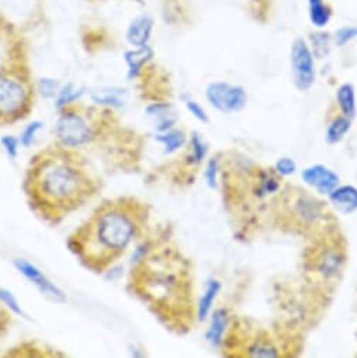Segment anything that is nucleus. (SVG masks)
I'll return each instance as SVG.
<instances>
[{"instance_id":"nucleus-13","label":"nucleus","mask_w":357,"mask_h":358,"mask_svg":"<svg viewBox=\"0 0 357 358\" xmlns=\"http://www.w3.org/2000/svg\"><path fill=\"white\" fill-rule=\"evenodd\" d=\"M328 199L340 214L350 215L357 211V187L354 186H337Z\"/></svg>"},{"instance_id":"nucleus-9","label":"nucleus","mask_w":357,"mask_h":358,"mask_svg":"<svg viewBox=\"0 0 357 358\" xmlns=\"http://www.w3.org/2000/svg\"><path fill=\"white\" fill-rule=\"evenodd\" d=\"M301 178L307 186L322 196H329L340 182L339 176L332 169L321 163L305 167L301 173Z\"/></svg>"},{"instance_id":"nucleus-31","label":"nucleus","mask_w":357,"mask_h":358,"mask_svg":"<svg viewBox=\"0 0 357 358\" xmlns=\"http://www.w3.org/2000/svg\"><path fill=\"white\" fill-rule=\"evenodd\" d=\"M0 143H2V148L5 149L6 155L10 159H18L19 156V149H20V139H18L13 135H5L0 139Z\"/></svg>"},{"instance_id":"nucleus-33","label":"nucleus","mask_w":357,"mask_h":358,"mask_svg":"<svg viewBox=\"0 0 357 358\" xmlns=\"http://www.w3.org/2000/svg\"><path fill=\"white\" fill-rule=\"evenodd\" d=\"M12 312L0 302V338L5 337L12 326Z\"/></svg>"},{"instance_id":"nucleus-25","label":"nucleus","mask_w":357,"mask_h":358,"mask_svg":"<svg viewBox=\"0 0 357 358\" xmlns=\"http://www.w3.org/2000/svg\"><path fill=\"white\" fill-rule=\"evenodd\" d=\"M0 302H2L13 315H16V316L24 315L23 308H22L20 302L18 301V298L15 296V294L2 285H0Z\"/></svg>"},{"instance_id":"nucleus-6","label":"nucleus","mask_w":357,"mask_h":358,"mask_svg":"<svg viewBox=\"0 0 357 358\" xmlns=\"http://www.w3.org/2000/svg\"><path fill=\"white\" fill-rule=\"evenodd\" d=\"M209 103L223 114L242 111L248 104V93L242 86L228 82H211L206 89Z\"/></svg>"},{"instance_id":"nucleus-5","label":"nucleus","mask_w":357,"mask_h":358,"mask_svg":"<svg viewBox=\"0 0 357 358\" xmlns=\"http://www.w3.org/2000/svg\"><path fill=\"white\" fill-rule=\"evenodd\" d=\"M30 69L24 37L12 22L0 15V83Z\"/></svg>"},{"instance_id":"nucleus-29","label":"nucleus","mask_w":357,"mask_h":358,"mask_svg":"<svg viewBox=\"0 0 357 358\" xmlns=\"http://www.w3.org/2000/svg\"><path fill=\"white\" fill-rule=\"evenodd\" d=\"M356 38H357V27H351V26L339 29L333 36V41L337 47H343Z\"/></svg>"},{"instance_id":"nucleus-26","label":"nucleus","mask_w":357,"mask_h":358,"mask_svg":"<svg viewBox=\"0 0 357 358\" xmlns=\"http://www.w3.org/2000/svg\"><path fill=\"white\" fill-rule=\"evenodd\" d=\"M61 82L57 79H50V78H44L40 79L38 83L36 85L37 92L44 97V99H55L59 89H61Z\"/></svg>"},{"instance_id":"nucleus-16","label":"nucleus","mask_w":357,"mask_h":358,"mask_svg":"<svg viewBox=\"0 0 357 358\" xmlns=\"http://www.w3.org/2000/svg\"><path fill=\"white\" fill-rule=\"evenodd\" d=\"M221 282L217 278H210L206 282V288L204 292L197 303V309H196V316L199 319V322H206L209 319V316L213 312V305L218 296V294L221 292Z\"/></svg>"},{"instance_id":"nucleus-4","label":"nucleus","mask_w":357,"mask_h":358,"mask_svg":"<svg viewBox=\"0 0 357 358\" xmlns=\"http://www.w3.org/2000/svg\"><path fill=\"white\" fill-rule=\"evenodd\" d=\"M58 111L54 127L55 143L68 149L88 146L117 125L113 108L97 104L85 106L76 101Z\"/></svg>"},{"instance_id":"nucleus-11","label":"nucleus","mask_w":357,"mask_h":358,"mask_svg":"<svg viewBox=\"0 0 357 358\" xmlns=\"http://www.w3.org/2000/svg\"><path fill=\"white\" fill-rule=\"evenodd\" d=\"M152 31H153L152 17L148 15H141V16H136L128 24L125 31V40L134 48L145 47V45H149Z\"/></svg>"},{"instance_id":"nucleus-17","label":"nucleus","mask_w":357,"mask_h":358,"mask_svg":"<svg viewBox=\"0 0 357 358\" xmlns=\"http://www.w3.org/2000/svg\"><path fill=\"white\" fill-rule=\"evenodd\" d=\"M336 101L340 108V113L353 120L357 114V103H356V92L351 83H343L336 90Z\"/></svg>"},{"instance_id":"nucleus-18","label":"nucleus","mask_w":357,"mask_h":358,"mask_svg":"<svg viewBox=\"0 0 357 358\" xmlns=\"http://www.w3.org/2000/svg\"><path fill=\"white\" fill-rule=\"evenodd\" d=\"M155 139L164 148V153L167 155L177 152L188 143V135L185 131L177 128H172L166 132H158Z\"/></svg>"},{"instance_id":"nucleus-8","label":"nucleus","mask_w":357,"mask_h":358,"mask_svg":"<svg viewBox=\"0 0 357 358\" xmlns=\"http://www.w3.org/2000/svg\"><path fill=\"white\" fill-rule=\"evenodd\" d=\"M16 270L27 278L46 298L55 303H65L66 302V294L55 284L52 282L44 271H41L36 264L30 263L26 259H16L13 262Z\"/></svg>"},{"instance_id":"nucleus-32","label":"nucleus","mask_w":357,"mask_h":358,"mask_svg":"<svg viewBox=\"0 0 357 358\" xmlns=\"http://www.w3.org/2000/svg\"><path fill=\"white\" fill-rule=\"evenodd\" d=\"M274 170L277 174H280L283 177L293 176L297 171V163L291 157H280L274 164Z\"/></svg>"},{"instance_id":"nucleus-7","label":"nucleus","mask_w":357,"mask_h":358,"mask_svg":"<svg viewBox=\"0 0 357 358\" xmlns=\"http://www.w3.org/2000/svg\"><path fill=\"white\" fill-rule=\"evenodd\" d=\"M290 64L295 87L301 92L309 90L315 83L316 73L314 55L304 38H297L291 44Z\"/></svg>"},{"instance_id":"nucleus-21","label":"nucleus","mask_w":357,"mask_h":358,"mask_svg":"<svg viewBox=\"0 0 357 358\" xmlns=\"http://www.w3.org/2000/svg\"><path fill=\"white\" fill-rule=\"evenodd\" d=\"M342 262L343 257L337 249H328L318 259V273H321L323 277H333L340 270Z\"/></svg>"},{"instance_id":"nucleus-2","label":"nucleus","mask_w":357,"mask_h":358,"mask_svg":"<svg viewBox=\"0 0 357 358\" xmlns=\"http://www.w3.org/2000/svg\"><path fill=\"white\" fill-rule=\"evenodd\" d=\"M146 207L135 199L106 200L69 236L68 248L88 270L107 273L146 224Z\"/></svg>"},{"instance_id":"nucleus-24","label":"nucleus","mask_w":357,"mask_h":358,"mask_svg":"<svg viewBox=\"0 0 357 358\" xmlns=\"http://www.w3.org/2000/svg\"><path fill=\"white\" fill-rule=\"evenodd\" d=\"M311 52L314 58L323 59L329 55L330 51V36L328 33H316L311 36Z\"/></svg>"},{"instance_id":"nucleus-3","label":"nucleus","mask_w":357,"mask_h":358,"mask_svg":"<svg viewBox=\"0 0 357 358\" xmlns=\"http://www.w3.org/2000/svg\"><path fill=\"white\" fill-rule=\"evenodd\" d=\"M185 262L177 253L163 249L150 252L134 263L128 289L146 303L166 324L181 326L193 316L192 282Z\"/></svg>"},{"instance_id":"nucleus-19","label":"nucleus","mask_w":357,"mask_h":358,"mask_svg":"<svg viewBox=\"0 0 357 358\" xmlns=\"http://www.w3.org/2000/svg\"><path fill=\"white\" fill-rule=\"evenodd\" d=\"M351 121L350 118L342 115L335 117L326 127L325 132V139L329 145H336L344 139V136L350 132L351 129Z\"/></svg>"},{"instance_id":"nucleus-14","label":"nucleus","mask_w":357,"mask_h":358,"mask_svg":"<svg viewBox=\"0 0 357 358\" xmlns=\"http://www.w3.org/2000/svg\"><path fill=\"white\" fill-rule=\"evenodd\" d=\"M92 101L102 107L120 108L128 101V93L122 87H100L92 92Z\"/></svg>"},{"instance_id":"nucleus-12","label":"nucleus","mask_w":357,"mask_h":358,"mask_svg":"<svg viewBox=\"0 0 357 358\" xmlns=\"http://www.w3.org/2000/svg\"><path fill=\"white\" fill-rule=\"evenodd\" d=\"M155 52L149 45L132 48L124 52V61L127 65V79L135 80L139 78L146 68V65L153 59Z\"/></svg>"},{"instance_id":"nucleus-15","label":"nucleus","mask_w":357,"mask_h":358,"mask_svg":"<svg viewBox=\"0 0 357 358\" xmlns=\"http://www.w3.org/2000/svg\"><path fill=\"white\" fill-rule=\"evenodd\" d=\"M210 316V326L206 331V338L211 345L220 347L224 341V334L228 326V312L225 308H217Z\"/></svg>"},{"instance_id":"nucleus-20","label":"nucleus","mask_w":357,"mask_h":358,"mask_svg":"<svg viewBox=\"0 0 357 358\" xmlns=\"http://www.w3.org/2000/svg\"><path fill=\"white\" fill-rule=\"evenodd\" d=\"M308 16L314 27L323 29L332 19V10L325 0H308Z\"/></svg>"},{"instance_id":"nucleus-27","label":"nucleus","mask_w":357,"mask_h":358,"mask_svg":"<svg viewBox=\"0 0 357 358\" xmlns=\"http://www.w3.org/2000/svg\"><path fill=\"white\" fill-rule=\"evenodd\" d=\"M43 127H44V122L38 121V120L30 122L29 125H26V128L23 129V132H22V135L19 138L22 146L30 148L34 143V139H36L37 134L43 129Z\"/></svg>"},{"instance_id":"nucleus-30","label":"nucleus","mask_w":357,"mask_h":358,"mask_svg":"<svg viewBox=\"0 0 357 358\" xmlns=\"http://www.w3.org/2000/svg\"><path fill=\"white\" fill-rule=\"evenodd\" d=\"M185 106L188 108V111L197 120L200 121L202 124H209L210 122V117L207 114V111L204 110V107L202 104H199L196 100H192V99H188L185 101Z\"/></svg>"},{"instance_id":"nucleus-1","label":"nucleus","mask_w":357,"mask_h":358,"mask_svg":"<svg viewBox=\"0 0 357 358\" xmlns=\"http://www.w3.org/2000/svg\"><path fill=\"white\" fill-rule=\"evenodd\" d=\"M23 189L34 214L58 225L96 196L100 180L78 150L55 143L31 157Z\"/></svg>"},{"instance_id":"nucleus-10","label":"nucleus","mask_w":357,"mask_h":358,"mask_svg":"<svg viewBox=\"0 0 357 358\" xmlns=\"http://www.w3.org/2000/svg\"><path fill=\"white\" fill-rule=\"evenodd\" d=\"M145 115L153 122L158 132H166L174 128L178 114L170 103H150L145 108Z\"/></svg>"},{"instance_id":"nucleus-22","label":"nucleus","mask_w":357,"mask_h":358,"mask_svg":"<svg viewBox=\"0 0 357 358\" xmlns=\"http://www.w3.org/2000/svg\"><path fill=\"white\" fill-rule=\"evenodd\" d=\"M85 94V89L83 87H79L78 85L75 83H66V85H62L57 97L54 99V106L57 110H61L72 103H76L80 100V97Z\"/></svg>"},{"instance_id":"nucleus-23","label":"nucleus","mask_w":357,"mask_h":358,"mask_svg":"<svg viewBox=\"0 0 357 358\" xmlns=\"http://www.w3.org/2000/svg\"><path fill=\"white\" fill-rule=\"evenodd\" d=\"M189 148H190V153H189L190 163L192 164H202L203 160L207 156L209 146H207V143L204 142V139L202 138V135L199 132H193L190 135Z\"/></svg>"},{"instance_id":"nucleus-28","label":"nucleus","mask_w":357,"mask_h":358,"mask_svg":"<svg viewBox=\"0 0 357 358\" xmlns=\"http://www.w3.org/2000/svg\"><path fill=\"white\" fill-rule=\"evenodd\" d=\"M218 171H220L218 159L210 157L206 164V170H204L206 183L210 189H217V186H218Z\"/></svg>"}]
</instances>
